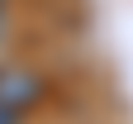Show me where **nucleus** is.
I'll return each instance as SVG.
<instances>
[{"mask_svg": "<svg viewBox=\"0 0 133 124\" xmlns=\"http://www.w3.org/2000/svg\"><path fill=\"white\" fill-rule=\"evenodd\" d=\"M43 100V76L24 62H5L0 67V105L14 115H29L33 105Z\"/></svg>", "mask_w": 133, "mask_h": 124, "instance_id": "f257e3e1", "label": "nucleus"}, {"mask_svg": "<svg viewBox=\"0 0 133 124\" xmlns=\"http://www.w3.org/2000/svg\"><path fill=\"white\" fill-rule=\"evenodd\" d=\"M0 38H5V0H0Z\"/></svg>", "mask_w": 133, "mask_h": 124, "instance_id": "f03ea898", "label": "nucleus"}]
</instances>
